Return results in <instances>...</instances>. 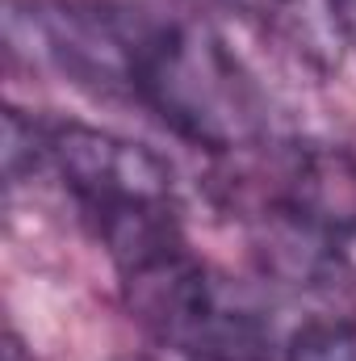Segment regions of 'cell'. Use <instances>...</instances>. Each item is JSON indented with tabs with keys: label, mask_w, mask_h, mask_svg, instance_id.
<instances>
[{
	"label": "cell",
	"mask_w": 356,
	"mask_h": 361,
	"mask_svg": "<svg viewBox=\"0 0 356 361\" xmlns=\"http://www.w3.org/2000/svg\"><path fill=\"white\" fill-rule=\"evenodd\" d=\"M38 164L63 180L80 202L84 219L96 227L101 244L117 269L151 257L155 248L180 240L177 231V180L164 156L96 130L84 122H38L34 118Z\"/></svg>",
	"instance_id": "obj_1"
},
{
	"label": "cell",
	"mask_w": 356,
	"mask_h": 361,
	"mask_svg": "<svg viewBox=\"0 0 356 361\" xmlns=\"http://www.w3.org/2000/svg\"><path fill=\"white\" fill-rule=\"evenodd\" d=\"M130 315L189 361H276L272 324L227 277L201 265L184 240L122 269Z\"/></svg>",
	"instance_id": "obj_2"
},
{
	"label": "cell",
	"mask_w": 356,
	"mask_h": 361,
	"mask_svg": "<svg viewBox=\"0 0 356 361\" xmlns=\"http://www.w3.org/2000/svg\"><path fill=\"white\" fill-rule=\"evenodd\" d=\"M134 101L151 105L172 130L210 152H235L260 126L256 92L222 42L197 25L160 17L151 25Z\"/></svg>",
	"instance_id": "obj_3"
},
{
	"label": "cell",
	"mask_w": 356,
	"mask_h": 361,
	"mask_svg": "<svg viewBox=\"0 0 356 361\" xmlns=\"http://www.w3.org/2000/svg\"><path fill=\"white\" fill-rule=\"evenodd\" d=\"M155 17L109 0H8V47L55 68L76 89L130 97L139 92L143 55Z\"/></svg>",
	"instance_id": "obj_4"
},
{
	"label": "cell",
	"mask_w": 356,
	"mask_h": 361,
	"mask_svg": "<svg viewBox=\"0 0 356 361\" xmlns=\"http://www.w3.org/2000/svg\"><path fill=\"white\" fill-rule=\"evenodd\" d=\"M323 235L356 231V160L344 152H289L276 169L272 210Z\"/></svg>",
	"instance_id": "obj_5"
},
{
	"label": "cell",
	"mask_w": 356,
	"mask_h": 361,
	"mask_svg": "<svg viewBox=\"0 0 356 361\" xmlns=\"http://www.w3.org/2000/svg\"><path fill=\"white\" fill-rule=\"evenodd\" d=\"M285 361H356V332L348 324L310 319L285 349Z\"/></svg>",
	"instance_id": "obj_6"
},
{
	"label": "cell",
	"mask_w": 356,
	"mask_h": 361,
	"mask_svg": "<svg viewBox=\"0 0 356 361\" xmlns=\"http://www.w3.org/2000/svg\"><path fill=\"white\" fill-rule=\"evenodd\" d=\"M227 4H239L248 13H281V0H227Z\"/></svg>",
	"instance_id": "obj_7"
},
{
	"label": "cell",
	"mask_w": 356,
	"mask_h": 361,
	"mask_svg": "<svg viewBox=\"0 0 356 361\" xmlns=\"http://www.w3.org/2000/svg\"><path fill=\"white\" fill-rule=\"evenodd\" d=\"M4 361H30L25 353H21V341H17V336H8V349H4Z\"/></svg>",
	"instance_id": "obj_8"
},
{
	"label": "cell",
	"mask_w": 356,
	"mask_h": 361,
	"mask_svg": "<svg viewBox=\"0 0 356 361\" xmlns=\"http://www.w3.org/2000/svg\"><path fill=\"white\" fill-rule=\"evenodd\" d=\"M139 361H147V357H139Z\"/></svg>",
	"instance_id": "obj_9"
}]
</instances>
